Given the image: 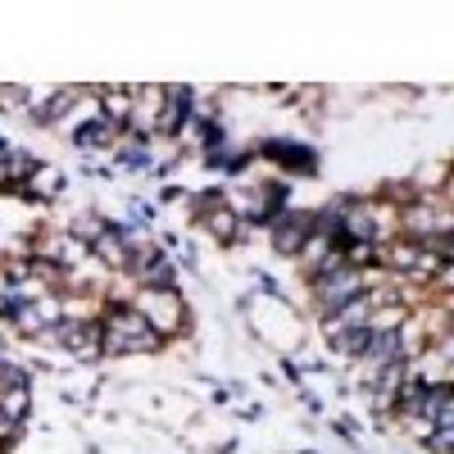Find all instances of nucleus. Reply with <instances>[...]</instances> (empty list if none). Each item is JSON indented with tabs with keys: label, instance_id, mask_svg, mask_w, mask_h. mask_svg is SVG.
I'll use <instances>...</instances> for the list:
<instances>
[{
	"label": "nucleus",
	"instance_id": "obj_1",
	"mask_svg": "<svg viewBox=\"0 0 454 454\" xmlns=\"http://www.w3.org/2000/svg\"><path fill=\"white\" fill-rule=\"evenodd\" d=\"M100 359H128V355H160L164 340L150 332V323L132 305H100Z\"/></svg>",
	"mask_w": 454,
	"mask_h": 454
},
{
	"label": "nucleus",
	"instance_id": "obj_2",
	"mask_svg": "<svg viewBox=\"0 0 454 454\" xmlns=\"http://www.w3.org/2000/svg\"><path fill=\"white\" fill-rule=\"evenodd\" d=\"M132 309L150 323V332H155L164 346L173 336L192 332V309H186L182 291H132Z\"/></svg>",
	"mask_w": 454,
	"mask_h": 454
},
{
	"label": "nucleus",
	"instance_id": "obj_3",
	"mask_svg": "<svg viewBox=\"0 0 454 454\" xmlns=\"http://www.w3.org/2000/svg\"><path fill=\"white\" fill-rule=\"evenodd\" d=\"M309 291H314V309L323 318H332L340 305H350V300L364 295V273L350 269V263H340V269H332V273L309 278Z\"/></svg>",
	"mask_w": 454,
	"mask_h": 454
},
{
	"label": "nucleus",
	"instance_id": "obj_4",
	"mask_svg": "<svg viewBox=\"0 0 454 454\" xmlns=\"http://www.w3.org/2000/svg\"><path fill=\"white\" fill-rule=\"evenodd\" d=\"M259 155L278 164L282 173H295V177H318V150L295 141V137H263L259 141Z\"/></svg>",
	"mask_w": 454,
	"mask_h": 454
},
{
	"label": "nucleus",
	"instance_id": "obj_5",
	"mask_svg": "<svg viewBox=\"0 0 454 454\" xmlns=\"http://www.w3.org/2000/svg\"><path fill=\"white\" fill-rule=\"evenodd\" d=\"M269 237H273V250H278V254L295 259L300 246L314 237V209H286V214L269 227Z\"/></svg>",
	"mask_w": 454,
	"mask_h": 454
},
{
	"label": "nucleus",
	"instance_id": "obj_6",
	"mask_svg": "<svg viewBox=\"0 0 454 454\" xmlns=\"http://www.w3.org/2000/svg\"><path fill=\"white\" fill-rule=\"evenodd\" d=\"M114 141H119V128H114L109 119H87L82 128H73L68 132V145L73 150H82V155H96V150H114Z\"/></svg>",
	"mask_w": 454,
	"mask_h": 454
},
{
	"label": "nucleus",
	"instance_id": "obj_7",
	"mask_svg": "<svg viewBox=\"0 0 454 454\" xmlns=\"http://www.w3.org/2000/svg\"><path fill=\"white\" fill-rule=\"evenodd\" d=\"M96 109H100V119H109L114 128H128L132 119V87H100L96 91Z\"/></svg>",
	"mask_w": 454,
	"mask_h": 454
},
{
	"label": "nucleus",
	"instance_id": "obj_8",
	"mask_svg": "<svg viewBox=\"0 0 454 454\" xmlns=\"http://www.w3.org/2000/svg\"><path fill=\"white\" fill-rule=\"evenodd\" d=\"M200 223H205V232H209V237H214L218 246H232V241H241V237H250V227H246V223H241V218H237L232 209H227V205H218V209H209V214H205Z\"/></svg>",
	"mask_w": 454,
	"mask_h": 454
},
{
	"label": "nucleus",
	"instance_id": "obj_9",
	"mask_svg": "<svg viewBox=\"0 0 454 454\" xmlns=\"http://www.w3.org/2000/svg\"><path fill=\"white\" fill-rule=\"evenodd\" d=\"M64 186H68L64 168H55V164H36L32 177H27V200H55Z\"/></svg>",
	"mask_w": 454,
	"mask_h": 454
},
{
	"label": "nucleus",
	"instance_id": "obj_10",
	"mask_svg": "<svg viewBox=\"0 0 454 454\" xmlns=\"http://www.w3.org/2000/svg\"><path fill=\"white\" fill-rule=\"evenodd\" d=\"M327 340H332V355H340V359H350V364H359L364 359V350H368V327H340V332H323Z\"/></svg>",
	"mask_w": 454,
	"mask_h": 454
},
{
	"label": "nucleus",
	"instance_id": "obj_11",
	"mask_svg": "<svg viewBox=\"0 0 454 454\" xmlns=\"http://www.w3.org/2000/svg\"><path fill=\"white\" fill-rule=\"evenodd\" d=\"M32 387H23V391H0V413L14 423V427H23L27 423V413H32V395H27Z\"/></svg>",
	"mask_w": 454,
	"mask_h": 454
},
{
	"label": "nucleus",
	"instance_id": "obj_12",
	"mask_svg": "<svg viewBox=\"0 0 454 454\" xmlns=\"http://www.w3.org/2000/svg\"><path fill=\"white\" fill-rule=\"evenodd\" d=\"M423 445H427L432 454H450V450H454V423H436Z\"/></svg>",
	"mask_w": 454,
	"mask_h": 454
}]
</instances>
